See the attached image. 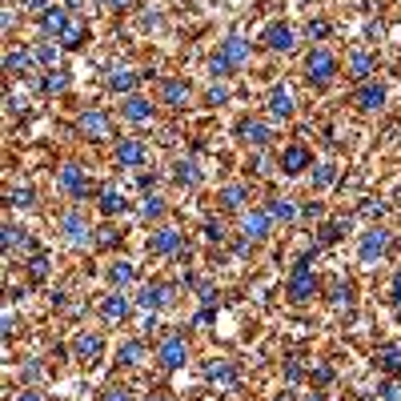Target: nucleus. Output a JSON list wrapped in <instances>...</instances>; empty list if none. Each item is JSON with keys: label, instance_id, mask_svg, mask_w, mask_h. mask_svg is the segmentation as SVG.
Instances as JSON below:
<instances>
[{"label": "nucleus", "instance_id": "nucleus-45", "mask_svg": "<svg viewBox=\"0 0 401 401\" xmlns=\"http://www.w3.org/2000/svg\"><path fill=\"white\" fill-rule=\"evenodd\" d=\"M225 100H229V89H225V85H213L209 89V105H225Z\"/></svg>", "mask_w": 401, "mask_h": 401}, {"label": "nucleus", "instance_id": "nucleus-42", "mask_svg": "<svg viewBox=\"0 0 401 401\" xmlns=\"http://www.w3.org/2000/svg\"><path fill=\"white\" fill-rule=\"evenodd\" d=\"M28 273H32V281H45L48 277V257L45 253H36V257L28 261Z\"/></svg>", "mask_w": 401, "mask_h": 401}, {"label": "nucleus", "instance_id": "nucleus-15", "mask_svg": "<svg viewBox=\"0 0 401 401\" xmlns=\"http://www.w3.org/2000/svg\"><path fill=\"white\" fill-rule=\"evenodd\" d=\"M32 65H36V56H32L28 48H8V52H4V72H8V76H28Z\"/></svg>", "mask_w": 401, "mask_h": 401}, {"label": "nucleus", "instance_id": "nucleus-34", "mask_svg": "<svg viewBox=\"0 0 401 401\" xmlns=\"http://www.w3.org/2000/svg\"><path fill=\"white\" fill-rule=\"evenodd\" d=\"M205 373H209V381H221V385H233L237 381V369L229 365V361H213Z\"/></svg>", "mask_w": 401, "mask_h": 401}, {"label": "nucleus", "instance_id": "nucleus-26", "mask_svg": "<svg viewBox=\"0 0 401 401\" xmlns=\"http://www.w3.org/2000/svg\"><path fill=\"white\" fill-rule=\"evenodd\" d=\"M269 113H273V117H281V120L293 117V93H289L285 85H277V89L269 93Z\"/></svg>", "mask_w": 401, "mask_h": 401}, {"label": "nucleus", "instance_id": "nucleus-44", "mask_svg": "<svg viewBox=\"0 0 401 401\" xmlns=\"http://www.w3.org/2000/svg\"><path fill=\"white\" fill-rule=\"evenodd\" d=\"M378 393H381V401H401V385H398V381H385Z\"/></svg>", "mask_w": 401, "mask_h": 401}, {"label": "nucleus", "instance_id": "nucleus-30", "mask_svg": "<svg viewBox=\"0 0 401 401\" xmlns=\"http://www.w3.org/2000/svg\"><path fill=\"white\" fill-rule=\"evenodd\" d=\"M373 69H378L373 52H354V56H349V76H357V80H369Z\"/></svg>", "mask_w": 401, "mask_h": 401}, {"label": "nucleus", "instance_id": "nucleus-29", "mask_svg": "<svg viewBox=\"0 0 401 401\" xmlns=\"http://www.w3.org/2000/svg\"><path fill=\"white\" fill-rule=\"evenodd\" d=\"M69 24V12L61 8V4H48V12L41 17V28H45V36H61V28Z\"/></svg>", "mask_w": 401, "mask_h": 401}, {"label": "nucleus", "instance_id": "nucleus-1", "mask_svg": "<svg viewBox=\"0 0 401 401\" xmlns=\"http://www.w3.org/2000/svg\"><path fill=\"white\" fill-rule=\"evenodd\" d=\"M249 52H253V48H249V41H245V36H229L225 45L213 52L209 72H213V76H225L229 69H241V65L249 61Z\"/></svg>", "mask_w": 401, "mask_h": 401}, {"label": "nucleus", "instance_id": "nucleus-33", "mask_svg": "<svg viewBox=\"0 0 401 401\" xmlns=\"http://www.w3.org/2000/svg\"><path fill=\"white\" fill-rule=\"evenodd\" d=\"M141 357H144V345L141 341H124L117 349V361L120 365H141Z\"/></svg>", "mask_w": 401, "mask_h": 401}, {"label": "nucleus", "instance_id": "nucleus-58", "mask_svg": "<svg viewBox=\"0 0 401 401\" xmlns=\"http://www.w3.org/2000/svg\"><path fill=\"white\" fill-rule=\"evenodd\" d=\"M17 401H41V393H32V389H24V393H21V398H17Z\"/></svg>", "mask_w": 401, "mask_h": 401}, {"label": "nucleus", "instance_id": "nucleus-18", "mask_svg": "<svg viewBox=\"0 0 401 401\" xmlns=\"http://www.w3.org/2000/svg\"><path fill=\"white\" fill-rule=\"evenodd\" d=\"M237 133H241V141L253 144V149H265L269 137H273V133H269V124H261V120H241V124H237Z\"/></svg>", "mask_w": 401, "mask_h": 401}, {"label": "nucleus", "instance_id": "nucleus-25", "mask_svg": "<svg viewBox=\"0 0 401 401\" xmlns=\"http://www.w3.org/2000/svg\"><path fill=\"white\" fill-rule=\"evenodd\" d=\"M117 165H120V169L144 165V144H141V141H120V144H117Z\"/></svg>", "mask_w": 401, "mask_h": 401}, {"label": "nucleus", "instance_id": "nucleus-12", "mask_svg": "<svg viewBox=\"0 0 401 401\" xmlns=\"http://www.w3.org/2000/svg\"><path fill=\"white\" fill-rule=\"evenodd\" d=\"M173 297H177V289H173V285H144L141 293H137L141 309H149V313H153V309H165Z\"/></svg>", "mask_w": 401, "mask_h": 401}, {"label": "nucleus", "instance_id": "nucleus-55", "mask_svg": "<svg viewBox=\"0 0 401 401\" xmlns=\"http://www.w3.org/2000/svg\"><path fill=\"white\" fill-rule=\"evenodd\" d=\"M301 213H305V217H321V201H309Z\"/></svg>", "mask_w": 401, "mask_h": 401}, {"label": "nucleus", "instance_id": "nucleus-47", "mask_svg": "<svg viewBox=\"0 0 401 401\" xmlns=\"http://www.w3.org/2000/svg\"><path fill=\"white\" fill-rule=\"evenodd\" d=\"M309 36H317V41H321V36H329V24H325V21H309Z\"/></svg>", "mask_w": 401, "mask_h": 401}, {"label": "nucleus", "instance_id": "nucleus-10", "mask_svg": "<svg viewBox=\"0 0 401 401\" xmlns=\"http://www.w3.org/2000/svg\"><path fill=\"white\" fill-rule=\"evenodd\" d=\"M185 357H189L185 337H165V341H161V349H157V361H161L165 369H181V365H185Z\"/></svg>", "mask_w": 401, "mask_h": 401}, {"label": "nucleus", "instance_id": "nucleus-31", "mask_svg": "<svg viewBox=\"0 0 401 401\" xmlns=\"http://www.w3.org/2000/svg\"><path fill=\"white\" fill-rule=\"evenodd\" d=\"M65 89H69V69H52L45 76V80H41V93H65Z\"/></svg>", "mask_w": 401, "mask_h": 401}, {"label": "nucleus", "instance_id": "nucleus-14", "mask_svg": "<svg viewBox=\"0 0 401 401\" xmlns=\"http://www.w3.org/2000/svg\"><path fill=\"white\" fill-rule=\"evenodd\" d=\"M76 129H80L85 137H93V141L109 137V117H105V109H89V113H80Z\"/></svg>", "mask_w": 401, "mask_h": 401}, {"label": "nucleus", "instance_id": "nucleus-60", "mask_svg": "<svg viewBox=\"0 0 401 401\" xmlns=\"http://www.w3.org/2000/svg\"><path fill=\"white\" fill-rule=\"evenodd\" d=\"M305 401H325V398H321V393H309V398Z\"/></svg>", "mask_w": 401, "mask_h": 401}, {"label": "nucleus", "instance_id": "nucleus-8", "mask_svg": "<svg viewBox=\"0 0 401 401\" xmlns=\"http://www.w3.org/2000/svg\"><path fill=\"white\" fill-rule=\"evenodd\" d=\"M269 229H273V213H269V209H249V213H245V221H241L245 241H265Z\"/></svg>", "mask_w": 401, "mask_h": 401}, {"label": "nucleus", "instance_id": "nucleus-49", "mask_svg": "<svg viewBox=\"0 0 401 401\" xmlns=\"http://www.w3.org/2000/svg\"><path fill=\"white\" fill-rule=\"evenodd\" d=\"M389 297H393V305L401 309V269L393 273V285H389Z\"/></svg>", "mask_w": 401, "mask_h": 401}, {"label": "nucleus", "instance_id": "nucleus-37", "mask_svg": "<svg viewBox=\"0 0 401 401\" xmlns=\"http://www.w3.org/2000/svg\"><path fill=\"white\" fill-rule=\"evenodd\" d=\"M269 213H273V221H293V217H297V209H293V201H289V197L269 201Z\"/></svg>", "mask_w": 401, "mask_h": 401}, {"label": "nucleus", "instance_id": "nucleus-6", "mask_svg": "<svg viewBox=\"0 0 401 401\" xmlns=\"http://www.w3.org/2000/svg\"><path fill=\"white\" fill-rule=\"evenodd\" d=\"M389 253V233L385 229H369V233H361V245H357V257H361V265H378L381 257Z\"/></svg>", "mask_w": 401, "mask_h": 401}, {"label": "nucleus", "instance_id": "nucleus-56", "mask_svg": "<svg viewBox=\"0 0 401 401\" xmlns=\"http://www.w3.org/2000/svg\"><path fill=\"white\" fill-rule=\"evenodd\" d=\"M213 317H217V313H213V309H201V313H197V325H209Z\"/></svg>", "mask_w": 401, "mask_h": 401}, {"label": "nucleus", "instance_id": "nucleus-4", "mask_svg": "<svg viewBox=\"0 0 401 401\" xmlns=\"http://www.w3.org/2000/svg\"><path fill=\"white\" fill-rule=\"evenodd\" d=\"M56 189L69 193L72 201H85L93 185H89V173H85L80 165H61V173H56Z\"/></svg>", "mask_w": 401, "mask_h": 401}, {"label": "nucleus", "instance_id": "nucleus-43", "mask_svg": "<svg viewBox=\"0 0 401 401\" xmlns=\"http://www.w3.org/2000/svg\"><path fill=\"white\" fill-rule=\"evenodd\" d=\"M349 297H354V289H349L345 281H337L329 289V301H333V305H349Z\"/></svg>", "mask_w": 401, "mask_h": 401}, {"label": "nucleus", "instance_id": "nucleus-16", "mask_svg": "<svg viewBox=\"0 0 401 401\" xmlns=\"http://www.w3.org/2000/svg\"><path fill=\"white\" fill-rule=\"evenodd\" d=\"M357 109H365V113H378L381 105H385V85H378V80H365L361 89H357Z\"/></svg>", "mask_w": 401, "mask_h": 401}, {"label": "nucleus", "instance_id": "nucleus-38", "mask_svg": "<svg viewBox=\"0 0 401 401\" xmlns=\"http://www.w3.org/2000/svg\"><path fill=\"white\" fill-rule=\"evenodd\" d=\"M345 233H349V221H329V225L321 229V245H333V241H341Z\"/></svg>", "mask_w": 401, "mask_h": 401}, {"label": "nucleus", "instance_id": "nucleus-35", "mask_svg": "<svg viewBox=\"0 0 401 401\" xmlns=\"http://www.w3.org/2000/svg\"><path fill=\"white\" fill-rule=\"evenodd\" d=\"M21 241L28 245V237H24V229H21V225H12V221H8V225H4V253H17V249H21Z\"/></svg>", "mask_w": 401, "mask_h": 401}, {"label": "nucleus", "instance_id": "nucleus-52", "mask_svg": "<svg viewBox=\"0 0 401 401\" xmlns=\"http://www.w3.org/2000/svg\"><path fill=\"white\" fill-rule=\"evenodd\" d=\"M100 401H129V389H105Z\"/></svg>", "mask_w": 401, "mask_h": 401}, {"label": "nucleus", "instance_id": "nucleus-22", "mask_svg": "<svg viewBox=\"0 0 401 401\" xmlns=\"http://www.w3.org/2000/svg\"><path fill=\"white\" fill-rule=\"evenodd\" d=\"M100 317H105V321H113V325H117V321H124V317H129V297H124V293H109V297H105V305H100Z\"/></svg>", "mask_w": 401, "mask_h": 401}, {"label": "nucleus", "instance_id": "nucleus-3", "mask_svg": "<svg viewBox=\"0 0 401 401\" xmlns=\"http://www.w3.org/2000/svg\"><path fill=\"white\" fill-rule=\"evenodd\" d=\"M305 76H309V85H329L333 76H337V56H333L329 48H313L305 56Z\"/></svg>", "mask_w": 401, "mask_h": 401}, {"label": "nucleus", "instance_id": "nucleus-24", "mask_svg": "<svg viewBox=\"0 0 401 401\" xmlns=\"http://www.w3.org/2000/svg\"><path fill=\"white\" fill-rule=\"evenodd\" d=\"M105 277H109V285H113V289H124V285L137 281V265H133V261H113Z\"/></svg>", "mask_w": 401, "mask_h": 401}, {"label": "nucleus", "instance_id": "nucleus-46", "mask_svg": "<svg viewBox=\"0 0 401 401\" xmlns=\"http://www.w3.org/2000/svg\"><path fill=\"white\" fill-rule=\"evenodd\" d=\"M205 237H209V241H225V225H221V221H209V225H205Z\"/></svg>", "mask_w": 401, "mask_h": 401}, {"label": "nucleus", "instance_id": "nucleus-51", "mask_svg": "<svg viewBox=\"0 0 401 401\" xmlns=\"http://www.w3.org/2000/svg\"><path fill=\"white\" fill-rule=\"evenodd\" d=\"M24 8H28L32 17H45V12H48V4H45V0H24Z\"/></svg>", "mask_w": 401, "mask_h": 401}, {"label": "nucleus", "instance_id": "nucleus-41", "mask_svg": "<svg viewBox=\"0 0 401 401\" xmlns=\"http://www.w3.org/2000/svg\"><path fill=\"white\" fill-rule=\"evenodd\" d=\"M32 56H36L41 65H56V45H52V41H41V45L32 48Z\"/></svg>", "mask_w": 401, "mask_h": 401}, {"label": "nucleus", "instance_id": "nucleus-23", "mask_svg": "<svg viewBox=\"0 0 401 401\" xmlns=\"http://www.w3.org/2000/svg\"><path fill=\"white\" fill-rule=\"evenodd\" d=\"M265 45L273 48V52H293V45H297V41H293V28H289V24H273V28L265 32Z\"/></svg>", "mask_w": 401, "mask_h": 401}, {"label": "nucleus", "instance_id": "nucleus-17", "mask_svg": "<svg viewBox=\"0 0 401 401\" xmlns=\"http://www.w3.org/2000/svg\"><path fill=\"white\" fill-rule=\"evenodd\" d=\"M161 105L185 109V105H189V85H185V80H161Z\"/></svg>", "mask_w": 401, "mask_h": 401}, {"label": "nucleus", "instance_id": "nucleus-39", "mask_svg": "<svg viewBox=\"0 0 401 401\" xmlns=\"http://www.w3.org/2000/svg\"><path fill=\"white\" fill-rule=\"evenodd\" d=\"M141 213H144V221H157V217H165V201H161L157 193H149L144 205H141Z\"/></svg>", "mask_w": 401, "mask_h": 401}, {"label": "nucleus", "instance_id": "nucleus-27", "mask_svg": "<svg viewBox=\"0 0 401 401\" xmlns=\"http://www.w3.org/2000/svg\"><path fill=\"white\" fill-rule=\"evenodd\" d=\"M61 48H80L85 41H89V28H85V21H69L65 28H61Z\"/></svg>", "mask_w": 401, "mask_h": 401}, {"label": "nucleus", "instance_id": "nucleus-48", "mask_svg": "<svg viewBox=\"0 0 401 401\" xmlns=\"http://www.w3.org/2000/svg\"><path fill=\"white\" fill-rule=\"evenodd\" d=\"M24 105H28V100H24L21 93H8V113H12V117H17V113H21Z\"/></svg>", "mask_w": 401, "mask_h": 401}, {"label": "nucleus", "instance_id": "nucleus-32", "mask_svg": "<svg viewBox=\"0 0 401 401\" xmlns=\"http://www.w3.org/2000/svg\"><path fill=\"white\" fill-rule=\"evenodd\" d=\"M245 197H249V189H245V185H225V189H221V205L233 213V209H241V205H245Z\"/></svg>", "mask_w": 401, "mask_h": 401}, {"label": "nucleus", "instance_id": "nucleus-40", "mask_svg": "<svg viewBox=\"0 0 401 401\" xmlns=\"http://www.w3.org/2000/svg\"><path fill=\"white\" fill-rule=\"evenodd\" d=\"M333 181H337V165H317V173H313V185H317V189H329Z\"/></svg>", "mask_w": 401, "mask_h": 401}, {"label": "nucleus", "instance_id": "nucleus-53", "mask_svg": "<svg viewBox=\"0 0 401 401\" xmlns=\"http://www.w3.org/2000/svg\"><path fill=\"white\" fill-rule=\"evenodd\" d=\"M285 381H301V365H297V361L285 365Z\"/></svg>", "mask_w": 401, "mask_h": 401}, {"label": "nucleus", "instance_id": "nucleus-28", "mask_svg": "<svg viewBox=\"0 0 401 401\" xmlns=\"http://www.w3.org/2000/svg\"><path fill=\"white\" fill-rule=\"evenodd\" d=\"M137 85H141V72L117 69L113 76H109V89H113V93H124V96H133V93H137Z\"/></svg>", "mask_w": 401, "mask_h": 401}, {"label": "nucleus", "instance_id": "nucleus-21", "mask_svg": "<svg viewBox=\"0 0 401 401\" xmlns=\"http://www.w3.org/2000/svg\"><path fill=\"white\" fill-rule=\"evenodd\" d=\"M96 209L105 213V217H117V213L129 209V201H124V193H120L117 185H105V189H100V201H96Z\"/></svg>", "mask_w": 401, "mask_h": 401}, {"label": "nucleus", "instance_id": "nucleus-20", "mask_svg": "<svg viewBox=\"0 0 401 401\" xmlns=\"http://www.w3.org/2000/svg\"><path fill=\"white\" fill-rule=\"evenodd\" d=\"M173 181L185 185V189H197V185L205 181V173H201V165L189 157V161H177V165H173Z\"/></svg>", "mask_w": 401, "mask_h": 401}, {"label": "nucleus", "instance_id": "nucleus-19", "mask_svg": "<svg viewBox=\"0 0 401 401\" xmlns=\"http://www.w3.org/2000/svg\"><path fill=\"white\" fill-rule=\"evenodd\" d=\"M378 369H385L389 378H401V341H385L378 349Z\"/></svg>", "mask_w": 401, "mask_h": 401}, {"label": "nucleus", "instance_id": "nucleus-59", "mask_svg": "<svg viewBox=\"0 0 401 401\" xmlns=\"http://www.w3.org/2000/svg\"><path fill=\"white\" fill-rule=\"evenodd\" d=\"M144 401H165V398H161V393H149V398H144Z\"/></svg>", "mask_w": 401, "mask_h": 401}, {"label": "nucleus", "instance_id": "nucleus-9", "mask_svg": "<svg viewBox=\"0 0 401 401\" xmlns=\"http://www.w3.org/2000/svg\"><path fill=\"white\" fill-rule=\"evenodd\" d=\"M61 233L69 237V245H80V249L93 241V229H89V221H85V217H80L76 209L61 217Z\"/></svg>", "mask_w": 401, "mask_h": 401}, {"label": "nucleus", "instance_id": "nucleus-11", "mask_svg": "<svg viewBox=\"0 0 401 401\" xmlns=\"http://www.w3.org/2000/svg\"><path fill=\"white\" fill-rule=\"evenodd\" d=\"M153 113H157V105L153 100H144V96H124V105H120V117L133 120V124H144V120H153Z\"/></svg>", "mask_w": 401, "mask_h": 401}, {"label": "nucleus", "instance_id": "nucleus-5", "mask_svg": "<svg viewBox=\"0 0 401 401\" xmlns=\"http://www.w3.org/2000/svg\"><path fill=\"white\" fill-rule=\"evenodd\" d=\"M72 357L76 361H85V365H96L100 357H105V337L96 329H80L72 337Z\"/></svg>", "mask_w": 401, "mask_h": 401}, {"label": "nucleus", "instance_id": "nucleus-7", "mask_svg": "<svg viewBox=\"0 0 401 401\" xmlns=\"http://www.w3.org/2000/svg\"><path fill=\"white\" fill-rule=\"evenodd\" d=\"M181 245H185V233L173 229V225L149 233V253H153V257H173V253H181Z\"/></svg>", "mask_w": 401, "mask_h": 401}, {"label": "nucleus", "instance_id": "nucleus-2", "mask_svg": "<svg viewBox=\"0 0 401 401\" xmlns=\"http://www.w3.org/2000/svg\"><path fill=\"white\" fill-rule=\"evenodd\" d=\"M313 257H317V249H313L309 257L297 261V265H293V273H289V289H285V293H289V301H297V305H301V301H309V297L317 293V273H313Z\"/></svg>", "mask_w": 401, "mask_h": 401}, {"label": "nucleus", "instance_id": "nucleus-61", "mask_svg": "<svg viewBox=\"0 0 401 401\" xmlns=\"http://www.w3.org/2000/svg\"><path fill=\"white\" fill-rule=\"evenodd\" d=\"M273 401H289V398H273Z\"/></svg>", "mask_w": 401, "mask_h": 401}, {"label": "nucleus", "instance_id": "nucleus-54", "mask_svg": "<svg viewBox=\"0 0 401 401\" xmlns=\"http://www.w3.org/2000/svg\"><path fill=\"white\" fill-rule=\"evenodd\" d=\"M365 217H373V221L385 217V205H381V201H378V205H365Z\"/></svg>", "mask_w": 401, "mask_h": 401}, {"label": "nucleus", "instance_id": "nucleus-57", "mask_svg": "<svg viewBox=\"0 0 401 401\" xmlns=\"http://www.w3.org/2000/svg\"><path fill=\"white\" fill-rule=\"evenodd\" d=\"M100 4H109V8H129L133 0H100Z\"/></svg>", "mask_w": 401, "mask_h": 401}, {"label": "nucleus", "instance_id": "nucleus-36", "mask_svg": "<svg viewBox=\"0 0 401 401\" xmlns=\"http://www.w3.org/2000/svg\"><path fill=\"white\" fill-rule=\"evenodd\" d=\"M8 205H12V209H32V205H36V193L28 189V185H21V189L8 193Z\"/></svg>", "mask_w": 401, "mask_h": 401}, {"label": "nucleus", "instance_id": "nucleus-50", "mask_svg": "<svg viewBox=\"0 0 401 401\" xmlns=\"http://www.w3.org/2000/svg\"><path fill=\"white\" fill-rule=\"evenodd\" d=\"M313 381H317V385L333 381V369H329V365H317V369H313Z\"/></svg>", "mask_w": 401, "mask_h": 401}, {"label": "nucleus", "instance_id": "nucleus-13", "mask_svg": "<svg viewBox=\"0 0 401 401\" xmlns=\"http://www.w3.org/2000/svg\"><path fill=\"white\" fill-rule=\"evenodd\" d=\"M309 165H313V153H309L305 144H289V149L281 153V173H289V177L305 173Z\"/></svg>", "mask_w": 401, "mask_h": 401}]
</instances>
